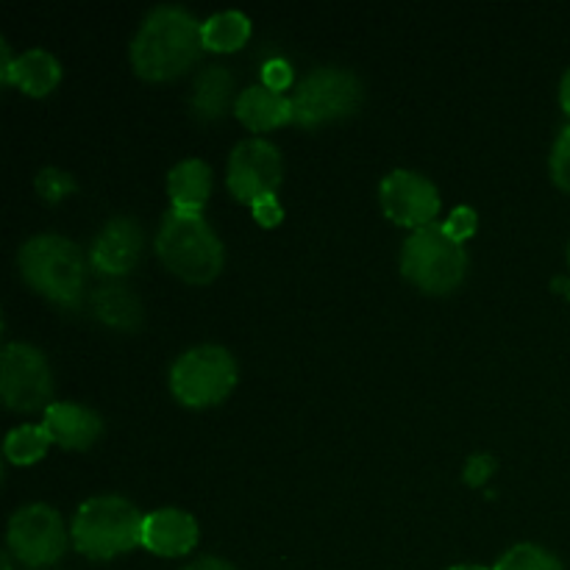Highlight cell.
I'll use <instances>...</instances> for the list:
<instances>
[{"mask_svg": "<svg viewBox=\"0 0 570 570\" xmlns=\"http://www.w3.org/2000/svg\"><path fill=\"white\" fill-rule=\"evenodd\" d=\"M234 98V76L223 65H206L204 70L195 76L193 98V115L198 120H217V117L226 115V109L232 106Z\"/></svg>", "mask_w": 570, "mask_h": 570, "instance_id": "cell-18", "label": "cell"}, {"mask_svg": "<svg viewBox=\"0 0 570 570\" xmlns=\"http://www.w3.org/2000/svg\"><path fill=\"white\" fill-rule=\"evenodd\" d=\"M560 106L562 111L570 117V67L566 70V76H562L560 81Z\"/></svg>", "mask_w": 570, "mask_h": 570, "instance_id": "cell-30", "label": "cell"}, {"mask_svg": "<svg viewBox=\"0 0 570 570\" xmlns=\"http://www.w3.org/2000/svg\"><path fill=\"white\" fill-rule=\"evenodd\" d=\"M449 570H493V568H484V566H454Z\"/></svg>", "mask_w": 570, "mask_h": 570, "instance_id": "cell-31", "label": "cell"}, {"mask_svg": "<svg viewBox=\"0 0 570 570\" xmlns=\"http://www.w3.org/2000/svg\"><path fill=\"white\" fill-rule=\"evenodd\" d=\"M145 512L122 495H92L76 510L70 540L89 560H111L142 546Z\"/></svg>", "mask_w": 570, "mask_h": 570, "instance_id": "cell-4", "label": "cell"}, {"mask_svg": "<svg viewBox=\"0 0 570 570\" xmlns=\"http://www.w3.org/2000/svg\"><path fill=\"white\" fill-rule=\"evenodd\" d=\"M282 178L284 161L276 145L262 137L234 145L226 170V187L234 198L250 206L262 198H273L282 187Z\"/></svg>", "mask_w": 570, "mask_h": 570, "instance_id": "cell-10", "label": "cell"}, {"mask_svg": "<svg viewBox=\"0 0 570 570\" xmlns=\"http://www.w3.org/2000/svg\"><path fill=\"white\" fill-rule=\"evenodd\" d=\"M362 81L345 67H317L306 72L293 92V122L304 128L351 117L362 106Z\"/></svg>", "mask_w": 570, "mask_h": 570, "instance_id": "cell-7", "label": "cell"}, {"mask_svg": "<svg viewBox=\"0 0 570 570\" xmlns=\"http://www.w3.org/2000/svg\"><path fill=\"white\" fill-rule=\"evenodd\" d=\"M33 187H37L39 198H42L45 204H59L67 195L76 193L78 184L67 170H59V167H42V170L37 173V178H33Z\"/></svg>", "mask_w": 570, "mask_h": 570, "instance_id": "cell-23", "label": "cell"}, {"mask_svg": "<svg viewBox=\"0 0 570 570\" xmlns=\"http://www.w3.org/2000/svg\"><path fill=\"white\" fill-rule=\"evenodd\" d=\"M250 212H254L256 223H259V226H265V228L278 226V223L284 220V209H282V204L276 200V195H273V198L256 200V204L250 206Z\"/></svg>", "mask_w": 570, "mask_h": 570, "instance_id": "cell-28", "label": "cell"}, {"mask_svg": "<svg viewBox=\"0 0 570 570\" xmlns=\"http://www.w3.org/2000/svg\"><path fill=\"white\" fill-rule=\"evenodd\" d=\"M234 115L250 131H271L293 122V98L273 92L265 83H250L234 100Z\"/></svg>", "mask_w": 570, "mask_h": 570, "instance_id": "cell-16", "label": "cell"}, {"mask_svg": "<svg viewBox=\"0 0 570 570\" xmlns=\"http://www.w3.org/2000/svg\"><path fill=\"white\" fill-rule=\"evenodd\" d=\"M495 473V456L493 454H473L468 456L465 471H462V482L471 488H482L490 476Z\"/></svg>", "mask_w": 570, "mask_h": 570, "instance_id": "cell-26", "label": "cell"}, {"mask_svg": "<svg viewBox=\"0 0 570 570\" xmlns=\"http://www.w3.org/2000/svg\"><path fill=\"white\" fill-rule=\"evenodd\" d=\"M142 228L131 217H111L89 248V265L109 278H120L137 267L142 256Z\"/></svg>", "mask_w": 570, "mask_h": 570, "instance_id": "cell-12", "label": "cell"}, {"mask_svg": "<svg viewBox=\"0 0 570 570\" xmlns=\"http://www.w3.org/2000/svg\"><path fill=\"white\" fill-rule=\"evenodd\" d=\"M204 22L184 6H156L139 22L131 39V67L145 81H170L181 76L204 50Z\"/></svg>", "mask_w": 570, "mask_h": 570, "instance_id": "cell-1", "label": "cell"}, {"mask_svg": "<svg viewBox=\"0 0 570 570\" xmlns=\"http://www.w3.org/2000/svg\"><path fill=\"white\" fill-rule=\"evenodd\" d=\"M443 228L451 234V237L456 239V243H465V239L473 237V234H476V228H479L476 209H473V206H465V204L454 206V209H451V215H449V220L443 223Z\"/></svg>", "mask_w": 570, "mask_h": 570, "instance_id": "cell-25", "label": "cell"}, {"mask_svg": "<svg viewBox=\"0 0 570 570\" xmlns=\"http://www.w3.org/2000/svg\"><path fill=\"white\" fill-rule=\"evenodd\" d=\"M568 262H570V245H568Z\"/></svg>", "mask_w": 570, "mask_h": 570, "instance_id": "cell-32", "label": "cell"}, {"mask_svg": "<svg viewBox=\"0 0 570 570\" xmlns=\"http://www.w3.org/2000/svg\"><path fill=\"white\" fill-rule=\"evenodd\" d=\"M493 570H562V562L538 543H518L495 562Z\"/></svg>", "mask_w": 570, "mask_h": 570, "instance_id": "cell-22", "label": "cell"}, {"mask_svg": "<svg viewBox=\"0 0 570 570\" xmlns=\"http://www.w3.org/2000/svg\"><path fill=\"white\" fill-rule=\"evenodd\" d=\"M200 37H204L206 50H215V53H232V50H239L245 42H248L250 17L239 9L215 11V14L204 20Z\"/></svg>", "mask_w": 570, "mask_h": 570, "instance_id": "cell-20", "label": "cell"}, {"mask_svg": "<svg viewBox=\"0 0 570 570\" xmlns=\"http://www.w3.org/2000/svg\"><path fill=\"white\" fill-rule=\"evenodd\" d=\"M89 304H92L95 317L111 328L131 332L142 323V304L126 284H104V287L95 289Z\"/></svg>", "mask_w": 570, "mask_h": 570, "instance_id": "cell-19", "label": "cell"}, {"mask_svg": "<svg viewBox=\"0 0 570 570\" xmlns=\"http://www.w3.org/2000/svg\"><path fill=\"white\" fill-rule=\"evenodd\" d=\"M53 445V440L48 438L45 426H17L6 434L3 440V454L11 465H33V462L42 460L48 454V449Z\"/></svg>", "mask_w": 570, "mask_h": 570, "instance_id": "cell-21", "label": "cell"}, {"mask_svg": "<svg viewBox=\"0 0 570 570\" xmlns=\"http://www.w3.org/2000/svg\"><path fill=\"white\" fill-rule=\"evenodd\" d=\"M184 570H237L232 562L220 560V557H200V560H193Z\"/></svg>", "mask_w": 570, "mask_h": 570, "instance_id": "cell-29", "label": "cell"}, {"mask_svg": "<svg viewBox=\"0 0 570 570\" xmlns=\"http://www.w3.org/2000/svg\"><path fill=\"white\" fill-rule=\"evenodd\" d=\"M262 83L267 89H273V92L284 95V89H289V83H293V67H289V61L267 59L265 67H262Z\"/></svg>", "mask_w": 570, "mask_h": 570, "instance_id": "cell-27", "label": "cell"}, {"mask_svg": "<svg viewBox=\"0 0 570 570\" xmlns=\"http://www.w3.org/2000/svg\"><path fill=\"white\" fill-rule=\"evenodd\" d=\"M401 273L423 293H454L468 273V250L456 243L443 223H432L406 237L401 248Z\"/></svg>", "mask_w": 570, "mask_h": 570, "instance_id": "cell-5", "label": "cell"}, {"mask_svg": "<svg viewBox=\"0 0 570 570\" xmlns=\"http://www.w3.org/2000/svg\"><path fill=\"white\" fill-rule=\"evenodd\" d=\"M161 265L187 284H209L220 276L226 248L200 212L170 209L156 232Z\"/></svg>", "mask_w": 570, "mask_h": 570, "instance_id": "cell-2", "label": "cell"}, {"mask_svg": "<svg viewBox=\"0 0 570 570\" xmlns=\"http://www.w3.org/2000/svg\"><path fill=\"white\" fill-rule=\"evenodd\" d=\"M20 276L31 289L61 306H78L87 289V256L61 234H33L17 254Z\"/></svg>", "mask_w": 570, "mask_h": 570, "instance_id": "cell-3", "label": "cell"}, {"mask_svg": "<svg viewBox=\"0 0 570 570\" xmlns=\"http://www.w3.org/2000/svg\"><path fill=\"white\" fill-rule=\"evenodd\" d=\"M167 195L173 209L200 212L212 195V167L204 159H181L167 173Z\"/></svg>", "mask_w": 570, "mask_h": 570, "instance_id": "cell-17", "label": "cell"}, {"mask_svg": "<svg viewBox=\"0 0 570 570\" xmlns=\"http://www.w3.org/2000/svg\"><path fill=\"white\" fill-rule=\"evenodd\" d=\"M200 527L187 510L178 507H161V510L145 512L142 523V549L156 557H184L198 546Z\"/></svg>", "mask_w": 570, "mask_h": 570, "instance_id": "cell-13", "label": "cell"}, {"mask_svg": "<svg viewBox=\"0 0 570 570\" xmlns=\"http://www.w3.org/2000/svg\"><path fill=\"white\" fill-rule=\"evenodd\" d=\"M379 204L382 212L395 223L417 232L423 226H432L434 217L440 215V193L423 173L399 170L387 173L379 184Z\"/></svg>", "mask_w": 570, "mask_h": 570, "instance_id": "cell-11", "label": "cell"}, {"mask_svg": "<svg viewBox=\"0 0 570 570\" xmlns=\"http://www.w3.org/2000/svg\"><path fill=\"white\" fill-rule=\"evenodd\" d=\"M67 527L50 504H26L9 518V551L28 568H48L67 551Z\"/></svg>", "mask_w": 570, "mask_h": 570, "instance_id": "cell-9", "label": "cell"}, {"mask_svg": "<svg viewBox=\"0 0 570 570\" xmlns=\"http://www.w3.org/2000/svg\"><path fill=\"white\" fill-rule=\"evenodd\" d=\"M551 178L560 189L570 193V122L560 131V137L554 139V148H551Z\"/></svg>", "mask_w": 570, "mask_h": 570, "instance_id": "cell-24", "label": "cell"}, {"mask_svg": "<svg viewBox=\"0 0 570 570\" xmlns=\"http://www.w3.org/2000/svg\"><path fill=\"white\" fill-rule=\"evenodd\" d=\"M0 395L14 412H39L53 404V373L37 345H6L0 354Z\"/></svg>", "mask_w": 570, "mask_h": 570, "instance_id": "cell-8", "label": "cell"}, {"mask_svg": "<svg viewBox=\"0 0 570 570\" xmlns=\"http://www.w3.org/2000/svg\"><path fill=\"white\" fill-rule=\"evenodd\" d=\"M234 387H237V362L223 345H193L170 367V393L193 410L220 404Z\"/></svg>", "mask_w": 570, "mask_h": 570, "instance_id": "cell-6", "label": "cell"}, {"mask_svg": "<svg viewBox=\"0 0 570 570\" xmlns=\"http://www.w3.org/2000/svg\"><path fill=\"white\" fill-rule=\"evenodd\" d=\"M42 426L56 445L70 451L92 449L104 434V421H100L98 412L76 404V401H53L45 410Z\"/></svg>", "mask_w": 570, "mask_h": 570, "instance_id": "cell-15", "label": "cell"}, {"mask_svg": "<svg viewBox=\"0 0 570 570\" xmlns=\"http://www.w3.org/2000/svg\"><path fill=\"white\" fill-rule=\"evenodd\" d=\"M3 53V67H0V78L3 83H14L31 98H45L53 92L61 81V65L50 50L31 48L20 56H11L9 45H0Z\"/></svg>", "mask_w": 570, "mask_h": 570, "instance_id": "cell-14", "label": "cell"}]
</instances>
